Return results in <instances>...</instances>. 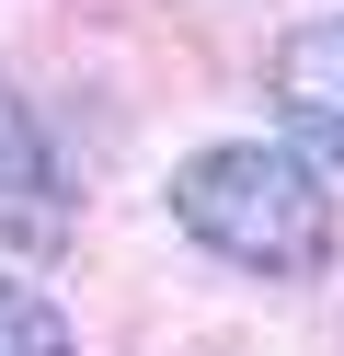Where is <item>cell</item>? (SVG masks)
<instances>
[{
  "label": "cell",
  "mask_w": 344,
  "mask_h": 356,
  "mask_svg": "<svg viewBox=\"0 0 344 356\" xmlns=\"http://www.w3.org/2000/svg\"><path fill=\"white\" fill-rule=\"evenodd\" d=\"M172 218L218 264L275 276V287L321 276L333 241H344V207H333V184H321V161L298 138H218L195 161H172Z\"/></svg>",
  "instance_id": "6da1fadb"
},
{
  "label": "cell",
  "mask_w": 344,
  "mask_h": 356,
  "mask_svg": "<svg viewBox=\"0 0 344 356\" xmlns=\"http://www.w3.org/2000/svg\"><path fill=\"white\" fill-rule=\"evenodd\" d=\"M264 104H275V127H287L310 161H344V12L298 24L287 47L264 58Z\"/></svg>",
  "instance_id": "7a4b0ae2"
},
{
  "label": "cell",
  "mask_w": 344,
  "mask_h": 356,
  "mask_svg": "<svg viewBox=\"0 0 344 356\" xmlns=\"http://www.w3.org/2000/svg\"><path fill=\"white\" fill-rule=\"evenodd\" d=\"M0 241L12 253H58L69 241V184H58V149H46L35 104L0 81Z\"/></svg>",
  "instance_id": "3957f363"
},
{
  "label": "cell",
  "mask_w": 344,
  "mask_h": 356,
  "mask_svg": "<svg viewBox=\"0 0 344 356\" xmlns=\"http://www.w3.org/2000/svg\"><path fill=\"white\" fill-rule=\"evenodd\" d=\"M0 356H81L58 322V299H35V287H0Z\"/></svg>",
  "instance_id": "277c9868"
}]
</instances>
